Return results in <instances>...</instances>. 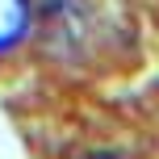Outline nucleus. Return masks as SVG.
<instances>
[{
	"instance_id": "obj_1",
	"label": "nucleus",
	"mask_w": 159,
	"mask_h": 159,
	"mask_svg": "<svg viewBox=\"0 0 159 159\" xmlns=\"http://www.w3.org/2000/svg\"><path fill=\"white\" fill-rule=\"evenodd\" d=\"M25 0H0V50L25 30Z\"/></svg>"
}]
</instances>
